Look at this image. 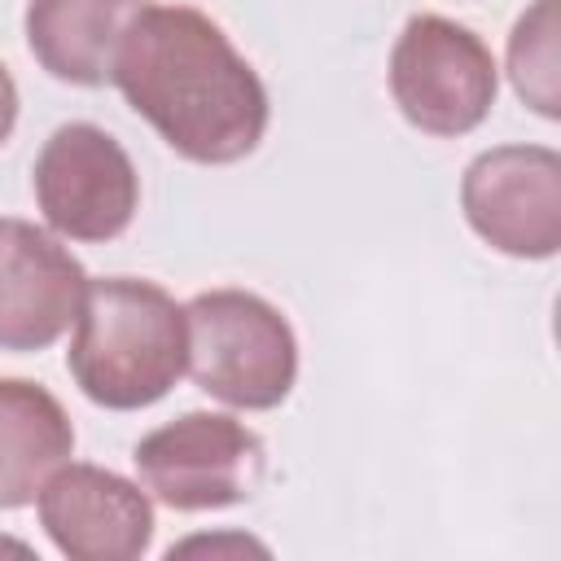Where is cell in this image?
Wrapping results in <instances>:
<instances>
[{
    "label": "cell",
    "mask_w": 561,
    "mask_h": 561,
    "mask_svg": "<svg viewBox=\"0 0 561 561\" xmlns=\"http://www.w3.org/2000/svg\"><path fill=\"white\" fill-rule=\"evenodd\" d=\"M110 83L188 162L228 167L259 149L272 105L254 66L215 18L145 4L118 39Z\"/></svg>",
    "instance_id": "6da1fadb"
},
{
    "label": "cell",
    "mask_w": 561,
    "mask_h": 561,
    "mask_svg": "<svg viewBox=\"0 0 561 561\" xmlns=\"http://www.w3.org/2000/svg\"><path fill=\"white\" fill-rule=\"evenodd\" d=\"M184 307L153 280H88L75 316L66 368L75 386L110 412H136L171 394L184 377Z\"/></svg>",
    "instance_id": "7a4b0ae2"
},
{
    "label": "cell",
    "mask_w": 561,
    "mask_h": 561,
    "mask_svg": "<svg viewBox=\"0 0 561 561\" xmlns=\"http://www.w3.org/2000/svg\"><path fill=\"white\" fill-rule=\"evenodd\" d=\"M184 373L210 399L267 412L298 381V337L289 320L250 289H206L184 307Z\"/></svg>",
    "instance_id": "3957f363"
},
{
    "label": "cell",
    "mask_w": 561,
    "mask_h": 561,
    "mask_svg": "<svg viewBox=\"0 0 561 561\" xmlns=\"http://www.w3.org/2000/svg\"><path fill=\"white\" fill-rule=\"evenodd\" d=\"M140 486L175 513H210L250 500L267 473L263 438L228 412H184L131 447Z\"/></svg>",
    "instance_id": "277c9868"
},
{
    "label": "cell",
    "mask_w": 561,
    "mask_h": 561,
    "mask_svg": "<svg viewBox=\"0 0 561 561\" xmlns=\"http://www.w3.org/2000/svg\"><path fill=\"white\" fill-rule=\"evenodd\" d=\"M500 92L491 48L460 22L416 13L390 48V96L399 114L425 136L473 131Z\"/></svg>",
    "instance_id": "5b68a950"
},
{
    "label": "cell",
    "mask_w": 561,
    "mask_h": 561,
    "mask_svg": "<svg viewBox=\"0 0 561 561\" xmlns=\"http://www.w3.org/2000/svg\"><path fill=\"white\" fill-rule=\"evenodd\" d=\"M31 188L44 224L70 241H114L140 206L127 149L96 123H61L35 158Z\"/></svg>",
    "instance_id": "8992f818"
},
{
    "label": "cell",
    "mask_w": 561,
    "mask_h": 561,
    "mask_svg": "<svg viewBox=\"0 0 561 561\" xmlns=\"http://www.w3.org/2000/svg\"><path fill=\"white\" fill-rule=\"evenodd\" d=\"M469 228L500 254L552 259L561 250V158L548 145L482 149L460 180Z\"/></svg>",
    "instance_id": "52a82bcc"
},
{
    "label": "cell",
    "mask_w": 561,
    "mask_h": 561,
    "mask_svg": "<svg viewBox=\"0 0 561 561\" xmlns=\"http://www.w3.org/2000/svg\"><path fill=\"white\" fill-rule=\"evenodd\" d=\"M35 504L44 535L70 561H136L153 543L149 491L114 469L66 460Z\"/></svg>",
    "instance_id": "ba28073f"
},
{
    "label": "cell",
    "mask_w": 561,
    "mask_h": 561,
    "mask_svg": "<svg viewBox=\"0 0 561 561\" xmlns=\"http://www.w3.org/2000/svg\"><path fill=\"white\" fill-rule=\"evenodd\" d=\"M83 294L88 272L53 232L0 219V351L53 346L75 324Z\"/></svg>",
    "instance_id": "9c48e42d"
},
{
    "label": "cell",
    "mask_w": 561,
    "mask_h": 561,
    "mask_svg": "<svg viewBox=\"0 0 561 561\" xmlns=\"http://www.w3.org/2000/svg\"><path fill=\"white\" fill-rule=\"evenodd\" d=\"M149 0H26V48L61 83H110L114 53Z\"/></svg>",
    "instance_id": "30bf717a"
},
{
    "label": "cell",
    "mask_w": 561,
    "mask_h": 561,
    "mask_svg": "<svg viewBox=\"0 0 561 561\" xmlns=\"http://www.w3.org/2000/svg\"><path fill=\"white\" fill-rule=\"evenodd\" d=\"M70 456L75 425L57 394L26 377H0V508L35 504Z\"/></svg>",
    "instance_id": "8fae6325"
},
{
    "label": "cell",
    "mask_w": 561,
    "mask_h": 561,
    "mask_svg": "<svg viewBox=\"0 0 561 561\" xmlns=\"http://www.w3.org/2000/svg\"><path fill=\"white\" fill-rule=\"evenodd\" d=\"M561 0H535L513 35H508V79L513 92L539 114V118H557L561 114V88H557V18Z\"/></svg>",
    "instance_id": "7c38bea8"
},
{
    "label": "cell",
    "mask_w": 561,
    "mask_h": 561,
    "mask_svg": "<svg viewBox=\"0 0 561 561\" xmlns=\"http://www.w3.org/2000/svg\"><path fill=\"white\" fill-rule=\"evenodd\" d=\"M13 127H18V83L9 66H0V145L13 136Z\"/></svg>",
    "instance_id": "4fadbf2b"
}]
</instances>
